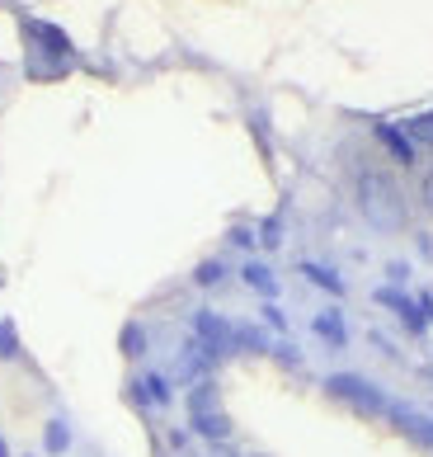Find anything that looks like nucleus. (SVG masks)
<instances>
[{
  "label": "nucleus",
  "instance_id": "f257e3e1",
  "mask_svg": "<svg viewBox=\"0 0 433 457\" xmlns=\"http://www.w3.org/2000/svg\"><path fill=\"white\" fill-rule=\"evenodd\" d=\"M354 199H358V212L368 217V226H377V232H405L410 203L391 170H358Z\"/></svg>",
  "mask_w": 433,
  "mask_h": 457
},
{
  "label": "nucleus",
  "instance_id": "f03ea898",
  "mask_svg": "<svg viewBox=\"0 0 433 457\" xmlns=\"http://www.w3.org/2000/svg\"><path fill=\"white\" fill-rule=\"evenodd\" d=\"M24 38H29V76L57 80V76H66L76 67V47H71V38H66L57 24L24 20Z\"/></svg>",
  "mask_w": 433,
  "mask_h": 457
},
{
  "label": "nucleus",
  "instance_id": "7ed1b4c3",
  "mask_svg": "<svg viewBox=\"0 0 433 457\" xmlns=\"http://www.w3.org/2000/svg\"><path fill=\"white\" fill-rule=\"evenodd\" d=\"M325 391L335 401L354 405V411L368 415V420H387V411H391L387 391H381L377 382H368V378H358V372H335V378H325Z\"/></svg>",
  "mask_w": 433,
  "mask_h": 457
},
{
  "label": "nucleus",
  "instance_id": "20e7f679",
  "mask_svg": "<svg viewBox=\"0 0 433 457\" xmlns=\"http://www.w3.org/2000/svg\"><path fill=\"white\" fill-rule=\"evenodd\" d=\"M387 420L401 429L414 448H433V415H424V411H414V405H401V401H391V411H387Z\"/></svg>",
  "mask_w": 433,
  "mask_h": 457
},
{
  "label": "nucleus",
  "instance_id": "39448f33",
  "mask_svg": "<svg viewBox=\"0 0 433 457\" xmlns=\"http://www.w3.org/2000/svg\"><path fill=\"white\" fill-rule=\"evenodd\" d=\"M193 339H203V345L212 349V358H226L231 354V325L216 316V312H193Z\"/></svg>",
  "mask_w": 433,
  "mask_h": 457
},
{
  "label": "nucleus",
  "instance_id": "423d86ee",
  "mask_svg": "<svg viewBox=\"0 0 433 457\" xmlns=\"http://www.w3.org/2000/svg\"><path fill=\"white\" fill-rule=\"evenodd\" d=\"M377 302H381V306H391V312L401 316V325H405V331H414V335H424V325H429V316L420 312V302H410L405 292H396V288H381V292H377Z\"/></svg>",
  "mask_w": 433,
  "mask_h": 457
},
{
  "label": "nucleus",
  "instance_id": "0eeeda50",
  "mask_svg": "<svg viewBox=\"0 0 433 457\" xmlns=\"http://www.w3.org/2000/svg\"><path fill=\"white\" fill-rule=\"evenodd\" d=\"M372 133H377V142L391 151V160H401V166H414V142L405 137V127H396V123H372Z\"/></svg>",
  "mask_w": 433,
  "mask_h": 457
},
{
  "label": "nucleus",
  "instance_id": "6e6552de",
  "mask_svg": "<svg viewBox=\"0 0 433 457\" xmlns=\"http://www.w3.org/2000/svg\"><path fill=\"white\" fill-rule=\"evenodd\" d=\"M127 391H132V401H137V405H156V411H160V405H170V382H165L160 372H146V378H137Z\"/></svg>",
  "mask_w": 433,
  "mask_h": 457
},
{
  "label": "nucleus",
  "instance_id": "1a4fd4ad",
  "mask_svg": "<svg viewBox=\"0 0 433 457\" xmlns=\"http://www.w3.org/2000/svg\"><path fill=\"white\" fill-rule=\"evenodd\" d=\"M231 349H249V354H269V335L255 331V325H231Z\"/></svg>",
  "mask_w": 433,
  "mask_h": 457
},
{
  "label": "nucleus",
  "instance_id": "9d476101",
  "mask_svg": "<svg viewBox=\"0 0 433 457\" xmlns=\"http://www.w3.org/2000/svg\"><path fill=\"white\" fill-rule=\"evenodd\" d=\"M311 325H315V335H321V339H325L330 349H344V339H348V331H344V321H339V312H321V316H315Z\"/></svg>",
  "mask_w": 433,
  "mask_h": 457
},
{
  "label": "nucleus",
  "instance_id": "9b49d317",
  "mask_svg": "<svg viewBox=\"0 0 433 457\" xmlns=\"http://www.w3.org/2000/svg\"><path fill=\"white\" fill-rule=\"evenodd\" d=\"M193 434H203L212 438V444H222V438L231 434V420L222 411H203V415H193Z\"/></svg>",
  "mask_w": 433,
  "mask_h": 457
},
{
  "label": "nucleus",
  "instance_id": "f8f14e48",
  "mask_svg": "<svg viewBox=\"0 0 433 457\" xmlns=\"http://www.w3.org/2000/svg\"><path fill=\"white\" fill-rule=\"evenodd\" d=\"M302 273H306V283L325 288L330 298H344V279H339L335 269H325V265H311V259H306V265H302Z\"/></svg>",
  "mask_w": 433,
  "mask_h": 457
},
{
  "label": "nucleus",
  "instance_id": "ddd939ff",
  "mask_svg": "<svg viewBox=\"0 0 433 457\" xmlns=\"http://www.w3.org/2000/svg\"><path fill=\"white\" fill-rule=\"evenodd\" d=\"M203 411H222V405H216V382L212 378L189 387V415H203Z\"/></svg>",
  "mask_w": 433,
  "mask_h": 457
},
{
  "label": "nucleus",
  "instance_id": "4468645a",
  "mask_svg": "<svg viewBox=\"0 0 433 457\" xmlns=\"http://www.w3.org/2000/svg\"><path fill=\"white\" fill-rule=\"evenodd\" d=\"M241 279L255 288V292H264V298H274V292H278V279L269 273V265H259V259H249V265L241 269Z\"/></svg>",
  "mask_w": 433,
  "mask_h": 457
},
{
  "label": "nucleus",
  "instance_id": "2eb2a0df",
  "mask_svg": "<svg viewBox=\"0 0 433 457\" xmlns=\"http://www.w3.org/2000/svg\"><path fill=\"white\" fill-rule=\"evenodd\" d=\"M43 448L53 453V457H61L66 448H71V424H66V420H53V424H47V429H43Z\"/></svg>",
  "mask_w": 433,
  "mask_h": 457
},
{
  "label": "nucleus",
  "instance_id": "dca6fc26",
  "mask_svg": "<svg viewBox=\"0 0 433 457\" xmlns=\"http://www.w3.org/2000/svg\"><path fill=\"white\" fill-rule=\"evenodd\" d=\"M401 127H405V137L414 146H429V151H433V109L420 113V118H410V123H401Z\"/></svg>",
  "mask_w": 433,
  "mask_h": 457
},
{
  "label": "nucleus",
  "instance_id": "f3484780",
  "mask_svg": "<svg viewBox=\"0 0 433 457\" xmlns=\"http://www.w3.org/2000/svg\"><path fill=\"white\" fill-rule=\"evenodd\" d=\"M118 345H123L127 358H142V354H146V331H142L137 321H127V325H123V335H118Z\"/></svg>",
  "mask_w": 433,
  "mask_h": 457
},
{
  "label": "nucleus",
  "instance_id": "a211bd4d",
  "mask_svg": "<svg viewBox=\"0 0 433 457\" xmlns=\"http://www.w3.org/2000/svg\"><path fill=\"white\" fill-rule=\"evenodd\" d=\"M222 259H203V265H198V273H193V283L198 288H216V283H222Z\"/></svg>",
  "mask_w": 433,
  "mask_h": 457
},
{
  "label": "nucleus",
  "instance_id": "6ab92c4d",
  "mask_svg": "<svg viewBox=\"0 0 433 457\" xmlns=\"http://www.w3.org/2000/svg\"><path fill=\"white\" fill-rule=\"evenodd\" d=\"M0 358H20V331H14V321H0Z\"/></svg>",
  "mask_w": 433,
  "mask_h": 457
},
{
  "label": "nucleus",
  "instance_id": "aec40b11",
  "mask_svg": "<svg viewBox=\"0 0 433 457\" xmlns=\"http://www.w3.org/2000/svg\"><path fill=\"white\" fill-rule=\"evenodd\" d=\"M259 241H264V246H278V241H282V226H278V217H274V222H264V236H259Z\"/></svg>",
  "mask_w": 433,
  "mask_h": 457
},
{
  "label": "nucleus",
  "instance_id": "412c9836",
  "mask_svg": "<svg viewBox=\"0 0 433 457\" xmlns=\"http://www.w3.org/2000/svg\"><path fill=\"white\" fill-rule=\"evenodd\" d=\"M420 199H424V208H429V217H433V170L420 179Z\"/></svg>",
  "mask_w": 433,
  "mask_h": 457
},
{
  "label": "nucleus",
  "instance_id": "4be33fe9",
  "mask_svg": "<svg viewBox=\"0 0 433 457\" xmlns=\"http://www.w3.org/2000/svg\"><path fill=\"white\" fill-rule=\"evenodd\" d=\"M264 321H269V325H274V331H288V316H282V312H278V306H264Z\"/></svg>",
  "mask_w": 433,
  "mask_h": 457
},
{
  "label": "nucleus",
  "instance_id": "5701e85b",
  "mask_svg": "<svg viewBox=\"0 0 433 457\" xmlns=\"http://www.w3.org/2000/svg\"><path fill=\"white\" fill-rule=\"evenodd\" d=\"M231 246H241V250H249V246H255V236H249L245 226H236V232H231Z\"/></svg>",
  "mask_w": 433,
  "mask_h": 457
},
{
  "label": "nucleus",
  "instance_id": "b1692460",
  "mask_svg": "<svg viewBox=\"0 0 433 457\" xmlns=\"http://www.w3.org/2000/svg\"><path fill=\"white\" fill-rule=\"evenodd\" d=\"M0 457H10V448H5V438H0Z\"/></svg>",
  "mask_w": 433,
  "mask_h": 457
}]
</instances>
